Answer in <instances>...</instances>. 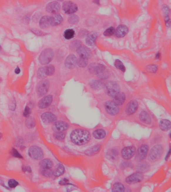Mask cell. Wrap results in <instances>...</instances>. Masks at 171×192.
I'll use <instances>...</instances> for the list:
<instances>
[{
  "mask_svg": "<svg viewBox=\"0 0 171 192\" xmlns=\"http://www.w3.org/2000/svg\"><path fill=\"white\" fill-rule=\"evenodd\" d=\"M159 126L160 129L162 131L166 132L169 131L171 129V123L170 121L168 120L164 119V120H162L160 122Z\"/></svg>",
  "mask_w": 171,
  "mask_h": 192,
  "instance_id": "cell-26",
  "label": "cell"
},
{
  "mask_svg": "<svg viewBox=\"0 0 171 192\" xmlns=\"http://www.w3.org/2000/svg\"><path fill=\"white\" fill-rule=\"evenodd\" d=\"M2 134H1V133H0V139L2 138Z\"/></svg>",
  "mask_w": 171,
  "mask_h": 192,
  "instance_id": "cell-61",
  "label": "cell"
},
{
  "mask_svg": "<svg viewBox=\"0 0 171 192\" xmlns=\"http://www.w3.org/2000/svg\"><path fill=\"white\" fill-rule=\"evenodd\" d=\"M140 121L145 124H150L152 122V120L150 116L145 111H142L140 114Z\"/></svg>",
  "mask_w": 171,
  "mask_h": 192,
  "instance_id": "cell-27",
  "label": "cell"
},
{
  "mask_svg": "<svg viewBox=\"0 0 171 192\" xmlns=\"http://www.w3.org/2000/svg\"><path fill=\"white\" fill-rule=\"evenodd\" d=\"M138 106L139 105L137 101L135 100L131 101L127 104L125 109V112L128 116L133 115L137 112L138 109Z\"/></svg>",
  "mask_w": 171,
  "mask_h": 192,
  "instance_id": "cell-12",
  "label": "cell"
},
{
  "mask_svg": "<svg viewBox=\"0 0 171 192\" xmlns=\"http://www.w3.org/2000/svg\"><path fill=\"white\" fill-rule=\"evenodd\" d=\"M128 29L127 26L124 25H120L118 27L115 33L117 37L123 38L128 34Z\"/></svg>",
  "mask_w": 171,
  "mask_h": 192,
  "instance_id": "cell-21",
  "label": "cell"
},
{
  "mask_svg": "<svg viewBox=\"0 0 171 192\" xmlns=\"http://www.w3.org/2000/svg\"><path fill=\"white\" fill-rule=\"evenodd\" d=\"M70 140L72 143L77 146H82L89 142L91 135L86 130L77 129L72 131L70 134Z\"/></svg>",
  "mask_w": 171,
  "mask_h": 192,
  "instance_id": "cell-1",
  "label": "cell"
},
{
  "mask_svg": "<svg viewBox=\"0 0 171 192\" xmlns=\"http://www.w3.org/2000/svg\"><path fill=\"white\" fill-rule=\"evenodd\" d=\"M81 44H82V43L81 41L76 40V41H73L70 44V50L73 51H76L81 46H82Z\"/></svg>",
  "mask_w": 171,
  "mask_h": 192,
  "instance_id": "cell-37",
  "label": "cell"
},
{
  "mask_svg": "<svg viewBox=\"0 0 171 192\" xmlns=\"http://www.w3.org/2000/svg\"><path fill=\"white\" fill-rule=\"evenodd\" d=\"M136 152V149L135 146H128L123 149L121 155L123 158L125 160H130L132 158Z\"/></svg>",
  "mask_w": 171,
  "mask_h": 192,
  "instance_id": "cell-10",
  "label": "cell"
},
{
  "mask_svg": "<svg viewBox=\"0 0 171 192\" xmlns=\"http://www.w3.org/2000/svg\"><path fill=\"white\" fill-rule=\"evenodd\" d=\"M105 107L106 112L112 116L116 115L120 111L119 106L114 101H107L105 103Z\"/></svg>",
  "mask_w": 171,
  "mask_h": 192,
  "instance_id": "cell-8",
  "label": "cell"
},
{
  "mask_svg": "<svg viewBox=\"0 0 171 192\" xmlns=\"http://www.w3.org/2000/svg\"><path fill=\"white\" fill-rule=\"evenodd\" d=\"M62 9L67 14H73L77 12L78 7L76 4L70 1H67L64 3L62 6Z\"/></svg>",
  "mask_w": 171,
  "mask_h": 192,
  "instance_id": "cell-11",
  "label": "cell"
},
{
  "mask_svg": "<svg viewBox=\"0 0 171 192\" xmlns=\"http://www.w3.org/2000/svg\"><path fill=\"white\" fill-rule=\"evenodd\" d=\"M93 135L96 139H103L106 136V132L104 130L97 129L93 131Z\"/></svg>",
  "mask_w": 171,
  "mask_h": 192,
  "instance_id": "cell-32",
  "label": "cell"
},
{
  "mask_svg": "<svg viewBox=\"0 0 171 192\" xmlns=\"http://www.w3.org/2000/svg\"><path fill=\"white\" fill-rule=\"evenodd\" d=\"M147 69L148 71L150 72H152V73H156L157 70V67L156 65H150L147 67Z\"/></svg>",
  "mask_w": 171,
  "mask_h": 192,
  "instance_id": "cell-49",
  "label": "cell"
},
{
  "mask_svg": "<svg viewBox=\"0 0 171 192\" xmlns=\"http://www.w3.org/2000/svg\"><path fill=\"white\" fill-rule=\"evenodd\" d=\"M100 149H101V146L100 145H95L86 150L85 151V154L88 156H93L98 153Z\"/></svg>",
  "mask_w": 171,
  "mask_h": 192,
  "instance_id": "cell-25",
  "label": "cell"
},
{
  "mask_svg": "<svg viewBox=\"0 0 171 192\" xmlns=\"http://www.w3.org/2000/svg\"><path fill=\"white\" fill-rule=\"evenodd\" d=\"M61 8L60 4L56 1H53L48 4L46 6L47 12L50 14L57 13Z\"/></svg>",
  "mask_w": 171,
  "mask_h": 192,
  "instance_id": "cell-14",
  "label": "cell"
},
{
  "mask_svg": "<svg viewBox=\"0 0 171 192\" xmlns=\"http://www.w3.org/2000/svg\"><path fill=\"white\" fill-rule=\"evenodd\" d=\"M76 51L80 57L89 59L92 57V52L86 46H81Z\"/></svg>",
  "mask_w": 171,
  "mask_h": 192,
  "instance_id": "cell-16",
  "label": "cell"
},
{
  "mask_svg": "<svg viewBox=\"0 0 171 192\" xmlns=\"http://www.w3.org/2000/svg\"><path fill=\"white\" fill-rule=\"evenodd\" d=\"M28 154L31 158L34 160H41L43 158V152L41 148L38 146H34L30 148Z\"/></svg>",
  "mask_w": 171,
  "mask_h": 192,
  "instance_id": "cell-7",
  "label": "cell"
},
{
  "mask_svg": "<svg viewBox=\"0 0 171 192\" xmlns=\"http://www.w3.org/2000/svg\"><path fill=\"white\" fill-rule=\"evenodd\" d=\"M11 153L12 154V156L16 157V158H18L23 159L22 156L18 152L17 150H16L15 148H12Z\"/></svg>",
  "mask_w": 171,
  "mask_h": 192,
  "instance_id": "cell-47",
  "label": "cell"
},
{
  "mask_svg": "<svg viewBox=\"0 0 171 192\" xmlns=\"http://www.w3.org/2000/svg\"><path fill=\"white\" fill-rule=\"evenodd\" d=\"M170 149L169 151V152H168V154L167 155V156H166V159H168V158H169V157H170Z\"/></svg>",
  "mask_w": 171,
  "mask_h": 192,
  "instance_id": "cell-60",
  "label": "cell"
},
{
  "mask_svg": "<svg viewBox=\"0 0 171 192\" xmlns=\"http://www.w3.org/2000/svg\"><path fill=\"white\" fill-rule=\"evenodd\" d=\"M150 168V165L147 162H142L139 164L136 167L137 172H140L141 173H144L147 172Z\"/></svg>",
  "mask_w": 171,
  "mask_h": 192,
  "instance_id": "cell-23",
  "label": "cell"
},
{
  "mask_svg": "<svg viewBox=\"0 0 171 192\" xmlns=\"http://www.w3.org/2000/svg\"><path fill=\"white\" fill-rule=\"evenodd\" d=\"M18 183L14 179L10 180L8 182V185L11 188H14L18 185Z\"/></svg>",
  "mask_w": 171,
  "mask_h": 192,
  "instance_id": "cell-48",
  "label": "cell"
},
{
  "mask_svg": "<svg viewBox=\"0 0 171 192\" xmlns=\"http://www.w3.org/2000/svg\"><path fill=\"white\" fill-rule=\"evenodd\" d=\"M149 151V146L147 145L144 144L139 147L136 153L135 160L138 162H141L145 159L147 156Z\"/></svg>",
  "mask_w": 171,
  "mask_h": 192,
  "instance_id": "cell-5",
  "label": "cell"
},
{
  "mask_svg": "<svg viewBox=\"0 0 171 192\" xmlns=\"http://www.w3.org/2000/svg\"><path fill=\"white\" fill-rule=\"evenodd\" d=\"M105 70V67L101 64H95L92 63L89 65L88 70L91 73L98 75L101 72Z\"/></svg>",
  "mask_w": 171,
  "mask_h": 192,
  "instance_id": "cell-13",
  "label": "cell"
},
{
  "mask_svg": "<svg viewBox=\"0 0 171 192\" xmlns=\"http://www.w3.org/2000/svg\"><path fill=\"white\" fill-rule=\"evenodd\" d=\"M75 36V32L73 29H67L64 33V37L65 39L70 40Z\"/></svg>",
  "mask_w": 171,
  "mask_h": 192,
  "instance_id": "cell-35",
  "label": "cell"
},
{
  "mask_svg": "<svg viewBox=\"0 0 171 192\" xmlns=\"http://www.w3.org/2000/svg\"><path fill=\"white\" fill-rule=\"evenodd\" d=\"M89 85L91 88L94 90H100L103 87V82L100 80H93L91 81Z\"/></svg>",
  "mask_w": 171,
  "mask_h": 192,
  "instance_id": "cell-30",
  "label": "cell"
},
{
  "mask_svg": "<svg viewBox=\"0 0 171 192\" xmlns=\"http://www.w3.org/2000/svg\"><path fill=\"white\" fill-rule=\"evenodd\" d=\"M41 119L43 122L46 124H50L56 122L57 118L55 115L50 112L43 113L41 116Z\"/></svg>",
  "mask_w": 171,
  "mask_h": 192,
  "instance_id": "cell-17",
  "label": "cell"
},
{
  "mask_svg": "<svg viewBox=\"0 0 171 192\" xmlns=\"http://www.w3.org/2000/svg\"><path fill=\"white\" fill-rule=\"evenodd\" d=\"M77 61V58L74 55H69L65 60V67L69 69H73L76 65Z\"/></svg>",
  "mask_w": 171,
  "mask_h": 192,
  "instance_id": "cell-18",
  "label": "cell"
},
{
  "mask_svg": "<svg viewBox=\"0 0 171 192\" xmlns=\"http://www.w3.org/2000/svg\"><path fill=\"white\" fill-rule=\"evenodd\" d=\"M45 73L47 76H52L55 73V67L53 65H48L47 66L44 67Z\"/></svg>",
  "mask_w": 171,
  "mask_h": 192,
  "instance_id": "cell-36",
  "label": "cell"
},
{
  "mask_svg": "<svg viewBox=\"0 0 171 192\" xmlns=\"http://www.w3.org/2000/svg\"><path fill=\"white\" fill-rule=\"evenodd\" d=\"M57 1H62L63 0H57Z\"/></svg>",
  "mask_w": 171,
  "mask_h": 192,
  "instance_id": "cell-62",
  "label": "cell"
},
{
  "mask_svg": "<svg viewBox=\"0 0 171 192\" xmlns=\"http://www.w3.org/2000/svg\"><path fill=\"white\" fill-rule=\"evenodd\" d=\"M115 66L118 69L122 71L123 72H125V68L123 65V63L119 60H116L115 61Z\"/></svg>",
  "mask_w": 171,
  "mask_h": 192,
  "instance_id": "cell-42",
  "label": "cell"
},
{
  "mask_svg": "<svg viewBox=\"0 0 171 192\" xmlns=\"http://www.w3.org/2000/svg\"><path fill=\"white\" fill-rule=\"evenodd\" d=\"M41 173L44 176L49 178L53 175V172L52 170H51V169H43Z\"/></svg>",
  "mask_w": 171,
  "mask_h": 192,
  "instance_id": "cell-44",
  "label": "cell"
},
{
  "mask_svg": "<svg viewBox=\"0 0 171 192\" xmlns=\"http://www.w3.org/2000/svg\"><path fill=\"white\" fill-rule=\"evenodd\" d=\"M105 91L108 96L114 98L120 92V86L116 82L110 81L105 84Z\"/></svg>",
  "mask_w": 171,
  "mask_h": 192,
  "instance_id": "cell-4",
  "label": "cell"
},
{
  "mask_svg": "<svg viewBox=\"0 0 171 192\" xmlns=\"http://www.w3.org/2000/svg\"><path fill=\"white\" fill-rule=\"evenodd\" d=\"M54 137L56 139L59 141L63 140L65 138V133L63 132H56L54 134Z\"/></svg>",
  "mask_w": 171,
  "mask_h": 192,
  "instance_id": "cell-43",
  "label": "cell"
},
{
  "mask_svg": "<svg viewBox=\"0 0 171 192\" xmlns=\"http://www.w3.org/2000/svg\"><path fill=\"white\" fill-rule=\"evenodd\" d=\"M131 165L132 164L128 162H123V163L121 164V167L122 168H126L127 167H130Z\"/></svg>",
  "mask_w": 171,
  "mask_h": 192,
  "instance_id": "cell-53",
  "label": "cell"
},
{
  "mask_svg": "<svg viewBox=\"0 0 171 192\" xmlns=\"http://www.w3.org/2000/svg\"><path fill=\"white\" fill-rule=\"evenodd\" d=\"M23 140L21 138H19L16 140L15 145L17 146H19L20 145L21 146V145L22 144Z\"/></svg>",
  "mask_w": 171,
  "mask_h": 192,
  "instance_id": "cell-55",
  "label": "cell"
},
{
  "mask_svg": "<svg viewBox=\"0 0 171 192\" xmlns=\"http://www.w3.org/2000/svg\"><path fill=\"white\" fill-rule=\"evenodd\" d=\"M49 88V82L47 80H43L41 81L38 83L37 86V93L40 97L44 96L45 95L47 92Z\"/></svg>",
  "mask_w": 171,
  "mask_h": 192,
  "instance_id": "cell-9",
  "label": "cell"
},
{
  "mask_svg": "<svg viewBox=\"0 0 171 192\" xmlns=\"http://www.w3.org/2000/svg\"><path fill=\"white\" fill-rule=\"evenodd\" d=\"M26 126L29 129H32L36 125V121L33 118L28 117L26 121Z\"/></svg>",
  "mask_w": 171,
  "mask_h": 192,
  "instance_id": "cell-38",
  "label": "cell"
},
{
  "mask_svg": "<svg viewBox=\"0 0 171 192\" xmlns=\"http://www.w3.org/2000/svg\"><path fill=\"white\" fill-rule=\"evenodd\" d=\"M50 25L53 26L59 25L63 22V18L60 14L56 13L50 16Z\"/></svg>",
  "mask_w": 171,
  "mask_h": 192,
  "instance_id": "cell-20",
  "label": "cell"
},
{
  "mask_svg": "<svg viewBox=\"0 0 171 192\" xmlns=\"http://www.w3.org/2000/svg\"><path fill=\"white\" fill-rule=\"evenodd\" d=\"M164 148L161 145H157L153 147L148 155V160L152 162H155L161 158L164 153Z\"/></svg>",
  "mask_w": 171,
  "mask_h": 192,
  "instance_id": "cell-2",
  "label": "cell"
},
{
  "mask_svg": "<svg viewBox=\"0 0 171 192\" xmlns=\"http://www.w3.org/2000/svg\"><path fill=\"white\" fill-rule=\"evenodd\" d=\"M98 34L95 32H92L87 35L86 38V43L89 46H93L95 44Z\"/></svg>",
  "mask_w": 171,
  "mask_h": 192,
  "instance_id": "cell-22",
  "label": "cell"
},
{
  "mask_svg": "<svg viewBox=\"0 0 171 192\" xmlns=\"http://www.w3.org/2000/svg\"><path fill=\"white\" fill-rule=\"evenodd\" d=\"M110 73L108 70H105L101 72L100 73L98 74L97 75L98 78L101 80H106L108 79L110 77Z\"/></svg>",
  "mask_w": 171,
  "mask_h": 192,
  "instance_id": "cell-40",
  "label": "cell"
},
{
  "mask_svg": "<svg viewBox=\"0 0 171 192\" xmlns=\"http://www.w3.org/2000/svg\"><path fill=\"white\" fill-rule=\"evenodd\" d=\"M77 63L79 66L81 68H84L87 66L88 64V59L80 57L77 61Z\"/></svg>",
  "mask_w": 171,
  "mask_h": 192,
  "instance_id": "cell-41",
  "label": "cell"
},
{
  "mask_svg": "<svg viewBox=\"0 0 171 192\" xmlns=\"http://www.w3.org/2000/svg\"><path fill=\"white\" fill-rule=\"evenodd\" d=\"M53 100L52 96L50 95L43 97L38 103V107L40 109H46L51 105Z\"/></svg>",
  "mask_w": 171,
  "mask_h": 192,
  "instance_id": "cell-15",
  "label": "cell"
},
{
  "mask_svg": "<svg viewBox=\"0 0 171 192\" xmlns=\"http://www.w3.org/2000/svg\"><path fill=\"white\" fill-rule=\"evenodd\" d=\"M20 69L19 67H17V68H16L15 70V72L16 74H19L20 73Z\"/></svg>",
  "mask_w": 171,
  "mask_h": 192,
  "instance_id": "cell-57",
  "label": "cell"
},
{
  "mask_svg": "<svg viewBox=\"0 0 171 192\" xmlns=\"http://www.w3.org/2000/svg\"><path fill=\"white\" fill-rule=\"evenodd\" d=\"M40 166L43 169H51L53 167V163L50 159H46L42 160L39 163Z\"/></svg>",
  "mask_w": 171,
  "mask_h": 192,
  "instance_id": "cell-31",
  "label": "cell"
},
{
  "mask_svg": "<svg viewBox=\"0 0 171 192\" xmlns=\"http://www.w3.org/2000/svg\"><path fill=\"white\" fill-rule=\"evenodd\" d=\"M54 57V52L52 49L47 48L43 50L40 55L39 61L41 65H47L49 64Z\"/></svg>",
  "mask_w": 171,
  "mask_h": 192,
  "instance_id": "cell-3",
  "label": "cell"
},
{
  "mask_svg": "<svg viewBox=\"0 0 171 192\" xmlns=\"http://www.w3.org/2000/svg\"><path fill=\"white\" fill-rule=\"evenodd\" d=\"M125 191V187L123 184L116 182L113 184L112 188V192H123Z\"/></svg>",
  "mask_w": 171,
  "mask_h": 192,
  "instance_id": "cell-33",
  "label": "cell"
},
{
  "mask_svg": "<svg viewBox=\"0 0 171 192\" xmlns=\"http://www.w3.org/2000/svg\"><path fill=\"white\" fill-rule=\"evenodd\" d=\"M144 178L143 173L137 172L127 177L125 179V182L127 184L130 185L137 184L142 182Z\"/></svg>",
  "mask_w": 171,
  "mask_h": 192,
  "instance_id": "cell-6",
  "label": "cell"
},
{
  "mask_svg": "<svg viewBox=\"0 0 171 192\" xmlns=\"http://www.w3.org/2000/svg\"><path fill=\"white\" fill-rule=\"evenodd\" d=\"M22 169L24 172H30V173H31V168L30 167H28V166H27V167H23Z\"/></svg>",
  "mask_w": 171,
  "mask_h": 192,
  "instance_id": "cell-56",
  "label": "cell"
},
{
  "mask_svg": "<svg viewBox=\"0 0 171 192\" xmlns=\"http://www.w3.org/2000/svg\"><path fill=\"white\" fill-rule=\"evenodd\" d=\"M64 172H65V169L63 165L60 164L57 166L56 168L55 169V171L53 172V175L55 176V177H59L60 176L62 175Z\"/></svg>",
  "mask_w": 171,
  "mask_h": 192,
  "instance_id": "cell-34",
  "label": "cell"
},
{
  "mask_svg": "<svg viewBox=\"0 0 171 192\" xmlns=\"http://www.w3.org/2000/svg\"><path fill=\"white\" fill-rule=\"evenodd\" d=\"M93 2L94 3L96 4L97 5H99V0H94Z\"/></svg>",
  "mask_w": 171,
  "mask_h": 192,
  "instance_id": "cell-59",
  "label": "cell"
},
{
  "mask_svg": "<svg viewBox=\"0 0 171 192\" xmlns=\"http://www.w3.org/2000/svg\"><path fill=\"white\" fill-rule=\"evenodd\" d=\"M30 113H31V109L28 106H26L25 109H24L23 116L25 117H29Z\"/></svg>",
  "mask_w": 171,
  "mask_h": 192,
  "instance_id": "cell-51",
  "label": "cell"
},
{
  "mask_svg": "<svg viewBox=\"0 0 171 192\" xmlns=\"http://www.w3.org/2000/svg\"><path fill=\"white\" fill-rule=\"evenodd\" d=\"M115 28L111 27L108 28V29H106L103 33V35H104V36H106V37H110V36L113 35V34H115Z\"/></svg>",
  "mask_w": 171,
  "mask_h": 192,
  "instance_id": "cell-45",
  "label": "cell"
},
{
  "mask_svg": "<svg viewBox=\"0 0 171 192\" xmlns=\"http://www.w3.org/2000/svg\"><path fill=\"white\" fill-rule=\"evenodd\" d=\"M68 180L66 179H64L63 180H62L59 182V184L61 185H65L68 184Z\"/></svg>",
  "mask_w": 171,
  "mask_h": 192,
  "instance_id": "cell-54",
  "label": "cell"
},
{
  "mask_svg": "<svg viewBox=\"0 0 171 192\" xmlns=\"http://www.w3.org/2000/svg\"><path fill=\"white\" fill-rule=\"evenodd\" d=\"M88 35V31H86V30H82L79 33L78 37L80 38H84L86 36H87Z\"/></svg>",
  "mask_w": 171,
  "mask_h": 192,
  "instance_id": "cell-52",
  "label": "cell"
},
{
  "mask_svg": "<svg viewBox=\"0 0 171 192\" xmlns=\"http://www.w3.org/2000/svg\"><path fill=\"white\" fill-rule=\"evenodd\" d=\"M37 77L38 78L44 79L47 76L45 73L44 67L40 68L37 73Z\"/></svg>",
  "mask_w": 171,
  "mask_h": 192,
  "instance_id": "cell-46",
  "label": "cell"
},
{
  "mask_svg": "<svg viewBox=\"0 0 171 192\" xmlns=\"http://www.w3.org/2000/svg\"><path fill=\"white\" fill-rule=\"evenodd\" d=\"M50 25V16H44L42 17L39 21V26L41 29H46L49 27Z\"/></svg>",
  "mask_w": 171,
  "mask_h": 192,
  "instance_id": "cell-24",
  "label": "cell"
},
{
  "mask_svg": "<svg viewBox=\"0 0 171 192\" xmlns=\"http://www.w3.org/2000/svg\"><path fill=\"white\" fill-rule=\"evenodd\" d=\"M114 102L118 106L122 105L125 101V95L123 92H120L114 98Z\"/></svg>",
  "mask_w": 171,
  "mask_h": 192,
  "instance_id": "cell-29",
  "label": "cell"
},
{
  "mask_svg": "<svg viewBox=\"0 0 171 192\" xmlns=\"http://www.w3.org/2000/svg\"><path fill=\"white\" fill-rule=\"evenodd\" d=\"M119 153L118 150L115 148H113L108 150L106 152V158L111 161L115 162L118 160Z\"/></svg>",
  "mask_w": 171,
  "mask_h": 192,
  "instance_id": "cell-19",
  "label": "cell"
},
{
  "mask_svg": "<svg viewBox=\"0 0 171 192\" xmlns=\"http://www.w3.org/2000/svg\"><path fill=\"white\" fill-rule=\"evenodd\" d=\"M79 21V18L78 16L75 14H71L68 18V22L69 24L76 25Z\"/></svg>",
  "mask_w": 171,
  "mask_h": 192,
  "instance_id": "cell-39",
  "label": "cell"
},
{
  "mask_svg": "<svg viewBox=\"0 0 171 192\" xmlns=\"http://www.w3.org/2000/svg\"><path fill=\"white\" fill-rule=\"evenodd\" d=\"M55 128L58 132H63L69 128V125L66 123L59 121L55 123Z\"/></svg>",
  "mask_w": 171,
  "mask_h": 192,
  "instance_id": "cell-28",
  "label": "cell"
},
{
  "mask_svg": "<svg viewBox=\"0 0 171 192\" xmlns=\"http://www.w3.org/2000/svg\"><path fill=\"white\" fill-rule=\"evenodd\" d=\"M160 57H161V55H160V53H157V54L156 55V59H160Z\"/></svg>",
  "mask_w": 171,
  "mask_h": 192,
  "instance_id": "cell-58",
  "label": "cell"
},
{
  "mask_svg": "<svg viewBox=\"0 0 171 192\" xmlns=\"http://www.w3.org/2000/svg\"><path fill=\"white\" fill-rule=\"evenodd\" d=\"M31 31L37 36H45V35H46V34L44 33L43 32L40 31L39 30H37V29H33L31 30Z\"/></svg>",
  "mask_w": 171,
  "mask_h": 192,
  "instance_id": "cell-50",
  "label": "cell"
}]
</instances>
